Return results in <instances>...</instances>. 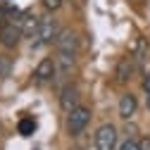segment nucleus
I'll return each instance as SVG.
<instances>
[{"label":"nucleus","instance_id":"nucleus-10","mask_svg":"<svg viewBox=\"0 0 150 150\" xmlns=\"http://www.w3.org/2000/svg\"><path fill=\"white\" fill-rule=\"evenodd\" d=\"M134 60H138V62H143L145 57H148V41L145 38H138L136 41V45H134V55H131Z\"/></svg>","mask_w":150,"mask_h":150},{"label":"nucleus","instance_id":"nucleus-4","mask_svg":"<svg viewBox=\"0 0 150 150\" xmlns=\"http://www.w3.org/2000/svg\"><path fill=\"white\" fill-rule=\"evenodd\" d=\"M117 145V129L112 124H103L96 131V148L98 150H115Z\"/></svg>","mask_w":150,"mask_h":150},{"label":"nucleus","instance_id":"nucleus-5","mask_svg":"<svg viewBox=\"0 0 150 150\" xmlns=\"http://www.w3.org/2000/svg\"><path fill=\"white\" fill-rule=\"evenodd\" d=\"M55 74H57V62L52 57H43L33 71V79H36V83H50L55 79Z\"/></svg>","mask_w":150,"mask_h":150},{"label":"nucleus","instance_id":"nucleus-7","mask_svg":"<svg viewBox=\"0 0 150 150\" xmlns=\"http://www.w3.org/2000/svg\"><path fill=\"white\" fill-rule=\"evenodd\" d=\"M134 69H136L134 57H122V60L117 62V69H115L117 81H119V83H126V81L131 79V74H134Z\"/></svg>","mask_w":150,"mask_h":150},{"label":"nucleus","instance_id":"nucleus-1","mask_svg":"<svg viewBox=\"0 0 150 150\" xmlns=\"http://www.w3.org/2000/svg\"><path fill=\"white\" fill-rule=\"evenodd\" d=\"M55 50H57V64L69 71L76 60V50H79V38L71 29H60L57 38H55Z\"/></svg>","mask_w":150,"mask_h":150},{"label":"nucleus","instance_id":"nucleus-8","mask_svg":"<svg viewBox=\"0 0 150 150\" xmlns=\"http://www.w3.org/2000/svg\"><path fill=\"white\" fill-rule=\"evenodd\" d=\"M136 96H131V93H124V96L119 98V117L122 119H129V117H134L136 115Z\"/></svg>","mask_w":150,"mask_h":150},{"label":"nucleus","instance_id":"nucleus-15","mask_svg":"<svg viewBox=\"0 0 150 150\" xmlns=\"http://www.w3.org/2000/svg\"><path fill=\"white\" fill-rule=\"evenodd\" d=\"M143 88L150 91V74H145V79H143Z\"/></svg>","mask_w":150,"mask_h":150},{"label":"nucleus","instance_id":"nucleus-6","mask_svg":"<svg viewBox=\"0 0 150 150\" xmlns=\"http://www.w3.org/2000/svg\"><path fill=\"white\" fill-rule=\"evenodd\" d=\"M60 107L64 112H71L74 107H79V88L76 86H64L60 93Z\"/></svg>","mask_w":150,"mask_h":150},{"label":"nucleus","instance_id":"nucleus-3","mask_svg":"<svg viewBox=\"0 0 150 150\" xmlns=\"http://www.w3.org/2000/svg\"><path fill=\"white\" fill-rule=\"evenodd\" d=\"M91 122V110L88 107H74L71 112H67V131H69V136H79L81 131L88 126Z\"/></svg>","mask_w":150,"mask_h":150},{"label":"nucleus","instance_id":"nucleus-16","mask_svg":"<svg viewBox=\"0 0 150 150\" xmlns=\"http://www.w3.org/2000/svg\"><path fill=\"white\" fill-rule=\"evenodd\" d=\"M141 150H150V138H145V141H141Z\"/></svg>","mask_w":150,"mask_h":150},{"label":"nucleus","instance_id":"nucleus-17","mask_svg":"<svg viewBox=\"0 0 150 150\" xmlns=\"http://www.w3.org/2000/svg\"><path fill=\"white\" fill-rule=\"evenodd\" d=\"M145 103H148V110H150V91H145Z\"/></svg>","mask_w":150,"mask_h":150},{"label":"nucleus","instance_id":"nucleus-13","mask_svg":"<svg viewBox=\"0 0 150 150\" xmlns=\"http://www.w3.org/2000/svg\"><path fill=\"white\" fill-rule=\"evenodd\" d=\"M62 5H64V0H43V7H45V10H50V12L60 10Z\"/></svg>","mask_w":150,"mask_h":150},{"label":"nucleus","instance_id":"nucleus-9","mask_svg":"<svg viewBox=\"0 0 150 150\" xmlns=\"http://www.w3.org/2000/svg\"><path fill=\"white\" fill-rule=\"evenodd\" d=\"M38 24H41V19L36 17L31 10L29 12H22V33L24 36H36V31H38Z\"/></svg>","mask_w":150,"mask_h":150},{"label":"nucleus","instance_id":"nucleus-11","mask_svg":"<svg viewBox=\"0 0 150 150\" xmlns=\"http://www.w3.org/2000/svg\"><path fill=\"white\" fill-rule=\"evenodd\" d=\"M17 129H19V134H22V136H31L33 131H36V122H33L31 117H24V119L19 122V126H17Z\"/></svg>","mask_w":150,"mask_h":150},{"label":"nucleus","instance_id":"nucleus-2","mask_svg":"<svg viewBox=\"0 0 150 150\" xmlns=\"http://www.w3.org/2000/svg\"><path fill=\"white\" fill-rule=\"evenodd\" d=\"M57 24H55V19H50V17H41V24H38V31H36V36L31 38V45L38 48V45H48L52 43L55 38H57Z\"/></svg>","mask_w":150,"mask_h":150},{"label":"nucleus","instance_id":"nucleus-14","mask_svg":"<svg viewBox=\"0 0 150 150\" xmlns=\"http://www.w3.org/2000/svg\"><path fill=\"white\" fill-rule=\"evenodd\" d=\"M119 150H141V143L134 141V138H126V141L119 145Z\"/></svg>","mask_w":150,"mask_h":150},{"label":"nucleus","instance_id":"nucleus-12","mask_svg":"<svg viewBox=\"0 0 150 150\" xmlns=\"http://www.w3.org/2000/svg\"><path fill=\"white\" fill-rule=\"evenodd\" d=\"M10 67H12L10 57H7V55H0V79H5L10 74Z\"/></svg>","mask_w":150,"mask_h":150}]
</instances>
